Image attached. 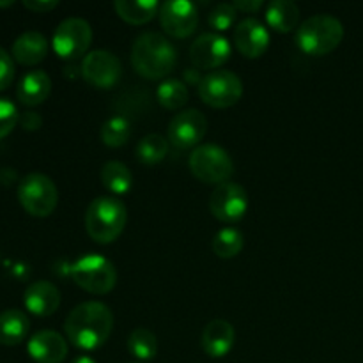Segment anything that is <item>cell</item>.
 <instances>
[{
  "instance_id": "1",
  "label": "cell",
  "mask_w": 363,
  "mask_h": 363,
  "mask_svg": "<svg viewBox=\"0 0 363 363\" xmlns=\"http://www.w3.org/2000/svg\"><path fill=\"white\" fill-rule=\"evenodd\" d=\"M113 314L101 301H84L67 314L64 332L74 347L84 351L99 350L110 339Z\"/></svg>"
},
{
  "instance_id": "2",
  "label": "cell",
  "mask_w": 363,
  "mask_h": 363,
  "mask_svg": "<svg viewBox=\"0 0 363 363\" xmlns=\"http://www.w3.org/2000/svg\"><path fill=\"white\" fill-rule=\"evenodd\" d=\"M131 64L140 77L160 80L172 73L177 64V52L172 43L160 32H144L131 48Z\"/></svg>"
},
{
  "instance_id": "3",
  "label": "cell",
  "mask_w": 363,
  "mask_h": 363,
  "mask_svg": "<svg viewBox=\"0 0 363 363\" xmlns=\"http://www.w3.org/2000/svg\"><path fill=\"white\" fill-rule=\"evenodd\" d=\"M128 222L126 204L113 195H101L89 204L85 213L87 234L99 245L113 243Z\"/></svg>"
},
{
  "instance_id": "4",
  "label": "cell",
  "mask_w": 363,
  "mask_h": 363,
  "mask_svg": "<svg viewBox=\"0 0 363 363\" xmlns=\"http://www.w3.org/2000/svg\"><path fill=\"white\" fill-rule=\"evenodd\" d=\"M344 39V25L332 14H314L296 30V45L307 55L321 57L332 53Z\"/></svg>"
},
{
  "instance_id": "5",
  "label": "cell",
  "mask_w": 363,
  "mask_h": 363,
  "mask_svg": "<svg viewBox=\"0 0 363 363\" xmlns=\"http://www.w3.org/2000/svg\"><path fill=\"white\" fill-rule=\"evenodd\" d=\"M78 287L91 294H108L117 284L116 266L101 254H85L69 266Z\"/></svg>"
},
{
  "instance_id": "6",
  "label": "cell",
  "mask_w": 363,
  "mask_h": 363,
  "mask_svg": "<svg viewBox=\"0 0 363 363\" xmlns=\"http://www.w3.org/2000/svg\"><path fill=\"white\" fill-rule=\"evenodd\" d=\"M191 174L206 184H222L233 177L234 162L229 152L216 144H201L188 160Z\"/></svg>"
},
{
  "instance_id": "7",
  "label": "cell",
  "mask_w": 363,
  "mask_h": 363,
  "mask_svg": "<svg viewBox=\"0 0 363 363\" xmlns=\"http://www.w3.org/2000/svg\"><path fill=\"white\" fill-rule=\"evenodd\" d=\"M18 201L28 215L45 218L55 211L59 204V191L46 174L30 172L18 184Z\"/></svg>"
},
{
  "instance_id": "8",
  "label": "cell",
  "mask_w": 363,
  "mask_h": 363,
  "mask_svg": "<svg viewBox=\"0 0 363 363\" xmlns=\"http://www.w3.org/2000/svg\"><path fill=\"white\" fill-rule=\"evenodd\" d=\"M199 96L213 108H229L243 96V82L229 69L209 71L199 82Z\"/></svg>"
},
{
  "instance_id": "9",
  "label": "cell",
  "mask_w": 363,
  "mask_h": 363,
  "mask_svg": "<svg viewBox=\"0 0 363 363\" xmlns=\"http://www.w3.org/2000/svg\"><path fill=\"white\" fill-rule=\"evenodd\" d=\"M92 43V28L87 20L78 16L66 18L57 25L52 38V46L60 59L73 60L87 55Z\"/></svg>"
},
{
  "instance_id": "10",
  "label": "cell",
  "mask_w": 363,
  "mask_h": 363,
  "mask_svg": "<svg viewBox=\"0 0 363 363\" xmlns=\"http://www.w3.org/2000/svg\"><path fill=\"white\" fill-rule=\"evenodd\" d=\"M209 211L223 223L240 222L248 211L247 190L233 181L218 184L209 195Z\"/></svg>"
},
{
  "instance_id": "11",
  "label": "cell",
  "mask_w": 363,
  "mask_h": 363,
  "mask_svg": "<svg viewBox=\"0 0 363 363\" xmlns=\"http://www.w3.org/2000/svg\"><path fill=\"white\" fill-rule=\"evenodd\" d=\"M82 77L96 89H112L123 77V64L108 50H92L82 60Z\"/></svg>"
},
{
  "instance_id": "12",
  "label": "cell",
  "mask_w": 363,
  "mask_h": 363,
  "mask_svg": "<svg viewBox=\"0 0 363 363\" xmlns=\"http://www.w3.org/2000/svg\"><path fill=\"white\" fill-rule=\"evenodd\" d=\"M208 131V119L201 110L188 108L176 113L167 128V140L177 149H191L201 145Z\"/></svg>"
},
{
  "instance_id": "13",
  "label": "cell",
  "mask_w": 363,
  "mask_h": 363,
  "mask_svg": "<svg viewBox=\"0 0 363 363\" xmlns=\"http://www.w3.org/2000/svg\"><path fill=\"white\" fill-rule=\"evenodd\" d=\"M233 46L225 35L218 32L201 34L190 46V59L197 69L216 71L230 59Z\"/></svg>"
},
{
  "instance_id": "14",
  "label": "cell",
  "mask_w": 363,
  "mask_h": 363,
  "mask_svg": "<svg viewBox=\"0 0 363 363\" xmlns=\"http://www.w3.org/2000/svg\"><path fill=\"white\" fill-rule=\"evenodd\" d=\"M158 14L163 30L177 39L191 35L199 25V9L190 0H167Z\"/></svg>"
},
{
  "instance_id": "15",
  "label": "cell",
  "mask_w": 363,
  "mask_h": 363,
  "mask_svg": "<svg viewBox=\"0 0 363 363\" xmlns=\"http://www.w3.org/2000/svg\"><path fill=\"white\" fill-rule=\"evenodd\" d=\"M234 45L247 59H257L269 46L268 28L257 18H245L234 27Z\"/></svg>"
},
{
  "instance_id": "16",
  "label": "cell",
  "mask_w": 363,
  "mask_h": 363,
  "mask_svg": "<svg viewBox=\"0 0 363 363\" xmlns=\"http://www.w3.org/2000/svg\"><path fill=\"white\" fill-rule=\"evenodd\" d=\"M27 351L35 363H62L67 357V340L59 332L41 330L30 337Z\"/></svg>"
},
{
  "instance_id": "17",
  "label": "cell",
  "mask_w": 363,
  "mask_h": 363,
  "mask_svg": "<svg viewBox=\"0 0 363 363\" xmlns=\"http://www.w3.org/2000/svg\"><path fill=\"white\" fill-rule=\"evenodd\" d=\"M23 303L30 314L48 318L60 307V291L48 280H38L25 289Z\"/></svg>"
},
{
  "instance_id": "18",
  "label": "cell",
  "mask_w": 363,
  "mask_h": 363,
  "mask_svg": "<svg viewBox=\"0 0 363 363\" xmlns=\"http://www.w3.org/2000/svg\"><path fill=\"white\" fill-rule=\"evenodd\" d=\"M236 340V330L225 319H215L208 323L202 332V350L211 358H223L230 353Z\"/></svg>"
},
{
  "instance_id": "19",
  "label": "cell",
  "mask_w": 363,
  "mask_h": 363,
  "mask_svg": "<svg viewBox=\"0 0 363 363\" xmlns=\"http://www.w3.org/2000/svg\"><path fill=\"white\" fill-rule=\"evenodd\" d=\"M52 92V78L43 69L28 71L23 74L16 89V96L21 105L38 106L48 99Z\"/></svg>"
},
{
  "instance_id": "20",
  "label": "cell",
  "mask_w": 363,
  "mask_h": 363,
  "mask_svg": "<svg viewBox=\"0 0 363 363\" xmlns=\"http://www.w3.org/2000/svg\"><path fill=\"white\" fill-rule=\"evenodd\" d=\"M48 55V41L38 30H27L13 43V59L23 66H35Z\"/></svg>"
},
{
  "instance_id": "21",
  "label": "cell",
  "mask_w": 363,
  "mask_h": 363,
  "mask_svg": "<svg viewBox=\"0 0 363 363\" xmlns=\"http://www.w3.org/2000/svg\"><path fill=\"white\" fill-rule=\"evenodd\" d=\"M30 321L27 314L18 308H7L0 312V344L2 346H18L25 340Z\"/></svg>"
},
{
  "instance_id": "22",
  "label": "cell",
  "mask_w": 363,
  "mask_h": 363,
  "mask_svg": "<svg viewBox=\"0 0 363 363\" xmlns=\"http://www.w3.org/2000/svg\"><path fill=\"white\" fill-rule=\"evenodd\" d=\"M266 21L277 32H291L300 21V7L291 0H273L266 7Z\"/></svg>"
},
{
  "instance_id": "23",
  "label": "cell",
  "mask_w": 363,
  "mask_h": 363,
  "mask_svg": "<svg viewBox=\"0 0 363 363\" xmlns=\"http://www.w3.org/2000/svg\"><path fill=\"white\" fill-rule=\"evenodd\" d=\"M116 13L121 20L131 25H145L160 13V4L156 0H116Z\"/></svg>"
},
{
  "instance_id": "24",
  "label": "cell",
  "mask_w": 363,
  "mask_h": 363,
  "mask_svg": "<svg viewBox=\"0 0 363 363\" xmlns=\"http://www.w3.org/2000/svg\"><path fill=\"white\" fill-rule=\"evenodd\" d=\"M101 183L113 195H123L131 190L133 176H131V170L124 163L106 162L101 167Z\"/></svg>"
},
{
  "instance_id": "25",
  "label": "cell",
  "mask_w": 363,
  "mask_h": 363,
  "mask_svg": "<svg viewBox=\"0 0 363 363\" xmlns=\"http://www.w3.org/2000/svg\"><path fill=\"white\" fill-rule=\"evenodd\" d=\"M128 351L138 362L152 360L156 357V353H158V340H156V335L149 328L138 326L128 337Z\"/></svg>"
},
{
  "instance_id": "26",
  "label": "cell",
  "mask_w": 363,
  "mask_h": 363,
  "mask_svg": "<svg viewBox=\"0 0 363 363\" xmlns=\"http://www.w3.org/2000/svg\"><path fill=\"white\" fill-rule=\"evenodd\" d=\"M156 98L158 103L167 110H179L188 103L190 92L184 82L176 80V78H167L156 89Z\"/></svg>"
},
{
  "instance_id": "27",
  "label": "cell",
  "mask_w": 363,
  "mask_h": 363,
  "mask_svg": "<svg viewBox=\"0 0 363 363\" xmlns=\"http://www.w3.org/2000/svg\"><path fill=\"white\" fill-rule=\"evenodd\" d=\"M167 152H169V140L158 133L145 135L135 149L138 162H142L144 165H156V163L163 162Z\"/></svg>"
},
{
  "instance_id": "28",
  "label": "cell",
  "mask_w": 363,
  "mask_h": 363,
  "mask_svg": "<svg viewBox=\"0 0 363 363\" xmlns=\"http://www.w3.org/2000/svg\"><path fill=\"white\" fill-rule=\"evenodd\" d=\"M245 238L241 230L234 229V227H223L215 234L211 241V248L215 255L222 259L236 257L241 250H243Z\"/></svg>"
},
{
  "instance_id": "29",
  "label": "cell",
  "mask_w": 363,
  "mask_h": 363,
  "mask_svg": "<svg viewBox=\"0 0 363 363\" xmlns=\"http://www.w3.org/2000/svg\"><path fill=\"white\" fill-rule=\"evenodd\" d=\"M99 135H101V140L106 147H121L130 140L131 124L126 117H110L108 121L103 123Z\"/></svg>"
},
{
  "instance_id": "30",
  "label": "cell",
  "mask_w": 363,
  "mask_h": 363,
  "mask_svg": "<svg viewBox=\"0 0 363 363\" xmlns=\"http://www.w3.org/2000/svg\"><path fill=\"white\" fill-rule=\"evenodd\" d=\"M236 16H238V11L234 9L233 2H220L209 11V16L208 21L216 32H223L227 28L233 27L236 23Z\"/></svg>"
},
{
  "instance_id": "31",
  "label": "cell",
  "mask_w": 363,
  "mask_h": 363,
  "mask_svg": "<svg viewBox=\"0 0 363 363\" xmlns=\"http://www.w3.org/2000/svg\"><path fill=\"white\" fill-rule=\"evenodd\" d=\"M18 121H20V113H18L16 105L11 99L0 98V140L14 130Z\"/></svg>"
},
{
  "instance_id": "32",
  "label": "cell",
  "mask_w": 363,
  "mask_h": 363,
  "mask_svg": "<svg viewBox=\"0 0 363 363\" xmlns=\"http://www.w3.org/2000/svg\"><path fill=\"white\" fill-rule=\"evenodd\" d=\"M14 74H16V67H14L13 57L0 46V91H6L13 84Z\"/></svg>"
},
{
  "instance_id": "33",
  "label": "cell",
  "mask_w": 363,
  "mask_h": 363,
  "mask_svg": "<svg viewBox=\"0 0 363 363\" xmlns=\"http://www.w3.org/2000/svg\"><path fill=\"white\" fill-rule=\"evenodd\" d=\"M23 6L34 13H48L59 6L57 0H23Z\"/></svg>"
},
{
  "instance_id": "34",
  "label": "cell",
  "mask_w": 363,
  "mask_h": 363,
  "mask_svg": "<svg viewBox=\"0 0 363 363\" xmlns=\"http://www.w3.org/2000/svg\"><path fill=\"white\" fill-rule=\"evenodd\" d=\"M233 6L234 9L240 11V13L250 14L257 13V11L264 6V2H262V0H234Z\"/></svg>"
},
{
  "instance_id": "35",
  "label": "cell",
  "mask_w": 363,
  "mask_h": 363,
  "mask_svg": "<svg viewBox=\"0 0 363 363\" xmlns=\"http://www.w3.org/2000/svg\"><path fill=\"white\" fill-rule=\"evenodd\" d=\"M21 123H23V126L27 128V130H38V128L41 126L43 121L35 112H27V116L21 119Z\"/></svg>"
},
{
  "instance_id": "36",
  "label": "cell",
  "mask_w": 363,
  "mask_h": 363,
  "mask_svg": "<svg viewBox=\"0 0 363 363\" xmlns=\"http://www.w3.org/2000/svg\"><path fill=\"white\" fill-rule=\"evenodd\" d=\"M71 363H98V362H96L94 358H91V357H78V358H74V360Z\"/></svg>"
},
{
  "instance_id": "37",
  "label": "cell",
  "mask_w": 363,
  "mask_h": 363,
  "mask_svg": "<svg viewBox=\"0 0 363 363\" xmlns=\"http://www.w3.org/2000/svg\"><path fill=\"white\" fill-rule=\"evenodd\" d=\"M13 0H7V2H0V7H9V6H13Z\"/></svg>"
},
{
  "instance_id": "38",
  "label": "cell",
  "mask_w": 363,
  "mask_h": 363,
  "mask_svg": "<svg viewBox=\"0 0 363 363\" xmlns=\"http://www.w3.org/2000/svg\"><path fill=\"white\" fill-rule=\"evenodd\" d=\"M135 363H142V362H135Z\"/></svg>"
}]
</instances>
